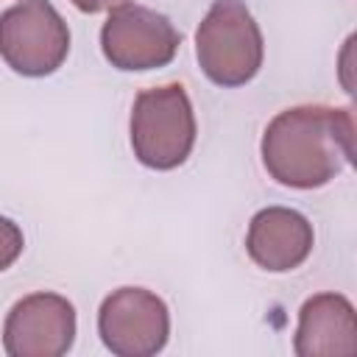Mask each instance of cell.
Masks as SVG:
<instances>
[{"instance_id":"cell-8","label":"cell","mask_w":357,"mask_h":357,"mask_svg":"<svg viewBox=\"0 0 357 357\" xmlns=\"http://www.w3.org/2000/svg\"><path fill=\"white\" fill-rule=\"evenodd\" d=\"M312 243H315L312 223L301 212L287 206L259 209L251 218L245 234L248 257L271 273H284L298 268L310 257Z\"/></svg>"},{"instance_id":"cell-4","label":"cell","mask_w":357,"mask_h":357,"mask_svg":"<svg viewBox=\"0 0 357 357\" xmlns=\"http://www.w3.org/2000/svg\"><path fill=\"white\" fill-rule=\"evenodd\" d=\"M70 53V28L47 0H20L0 14V56L25 75L56 73Z\"/></svg>"},{"instance_id":"cell-1","label":"cell","mask_w":357,"mask_h":357,"mask_svg":"<svg viewBox=\"0 0 357 357\" xmlns=\"http://www.w3.org/2000/svg\"><path fill=\"white\" fill-rule=\"evenodd\" d=\"M354 156V114L332 106L279 112L262 134V165L273 181L312 190L332 181Z\"/></svg>"},{"instance_id":"cell-5","label":"cell","mask_w":357,"mask_h":357,"mask_svg":"<svg viewBox=\"0 0 357 357\" xmlns=\"http://www.w3.org/2000/svg\"><path fill=\"white\" fill-rule=\"evenodd\" d=\"M98 335L117 357H151L170 335L167 304L145 287H120L98 310Z\"/></svg>"},{"instance_id":"cell-10","label":"cell","mask_w":357,"mask_h":357,"mask_svg":"<svg viewBox=\"0 0 357 357\" xmlns=\"http://www.w3.org/2000/svg\"><path fill=\"white\" fill-rule=\"evenodd\" d=\"M22 245H25V240H22L20 226L8 218H0V271L11 268L17 262V257L22 254Z\"/></svg>"},{"instance_id":"cell-2","label":"cell","mask_w":357,"mask_h":357,"mask_svg":"<svg viewBox=\"0 0 357 357\" xmlns=\"http://www.w3.org/2000/svg\"><path fill=\"white\" fill-rule=\"evenodd\" d=\"M195 56L218 86L248 84L265 56L262 31L243 0H215L195 31Z\"/></svg>"},{"instance_id":"cell-6","label":"cell","mask_w":357,"mask_h":357,"mask_svg":"<svg viewBox=\"0 0 357 357\" xmlns=\"http://www.w3.org/2000/svg\"><path fill=\"white\" fill-rule=\"evenodd\" d=\"M178 31L173 22L145 6H120L112 8L109 20L100 28V47L112 67L126 73L156 70L173 61L178 50Z\"/></svg>"},{"instance_id":"cell-11","label":"cell","mask_w":357,"mask_h":357,"mask_svg":"<svg viewBox=\"0 0 357 357\" xmlns=\"http://www.w3.org/2000/svg\"><path fill=\"white\" fill-rule=\"evenodd\" d=\"M78 11H86V14H98V11H112V8H120L131 0H70Z\"/></svg>"},{"instance_id":"cell-3","label":"cell","mask_w":357,"mask_h":357,"mask_svg":"<svg viewBox=\"0 0 357 357\" xmlns=\"http://www.w3.org/2000/svg\"><path fill=\"white\" fill-rule=\"evenodd\" d=\"M195 145V114L181 84L142 89L131 109L134 156L153 170L178 167Z\"/></svg>"},{"instance_id":"cell-9","label":"cell","mask_w":357,"mask_h":357,"mask_svg":"<svg viewBox=\"0 0 357 357\" xmlns=\"http://www.w3.org/2000/svg\"><path fill=\"white\" fill-rule=\"evenodd\" d=\"M298 357H349L357 351L354 307L340 293H318L298 310L293 337Z\"/></svg>"},{"instance_id":"cell-7","label":"cell","mask_w":357,"mask_h":357,"mask_svg":"<svg viewBox=\"0 0 357 357\" xmlns=\"http://www.w3.org/2000/svg\"><path fill=\"white\" fill-rule=\"evenodd\" d=\"M75 340V307L59 293L20 298L3 326L8 357H61Z\"/></svg>"}]
</instances>
